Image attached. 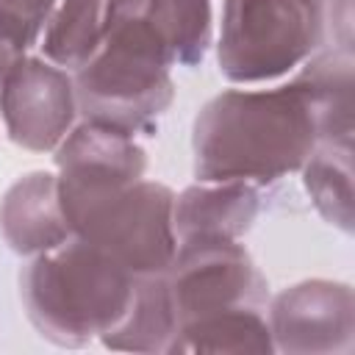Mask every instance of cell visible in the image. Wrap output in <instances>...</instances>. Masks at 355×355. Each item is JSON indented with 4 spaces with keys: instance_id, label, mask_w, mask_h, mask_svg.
<instances>
[{
    "instance_id": "cell-1",
    "label": "cell",
    "mask_w": 355,
    "mask_h": 355,
    "mask_svg": "<svg viewBox=\"0 0 355 355\" xmlns=\"http://www.w3.org/2000/svg\"><path fill=\"white\" fill-rule=\"evenodd\" d=\"M319 139L316 105L300 78L272 89H227L194 116V178L266 186L300 172Z\"/></svg>"
},
{
    "instance_id": "cell-2",
    "label": "cell",
    "mask_w": 355,
    "mask_h": 355,
    "mask_svg": "<svg viewBox=\"0 0 355 355\" xmlns=\"http://www.w3.org/2000/svg\"><path fill=\"white\" fill-rule=\"evenodd\" d=\"M133 286L136 275L80 236L31 255L19 272V300L31 324L58 347H83L114 330Z\"/></svg>"
},
{
    "instance_id": "cell-3",
    "label": "cell",
    "mask_w": 355,
    "mask_h": 355,
    "mask_svg": "<svg viewBox=\"0 0 355 355\" xmlns=\"http://www.w3.org/2000/svg\"><path fill=\"white\" fill-rule=\"evenodd\" d=\"M324 25L322 0H222L219 72L239 86L272 83L319 53Z\"/></svg>"
},
{
    "instance_id": "cell-4",
    "label": "cell",
    "mask_w": 355,
    "mask_h": 355,
    "mask_svg": "<svg viewBox=\"0 0 355 355\" xmlns=\"http://www.w3.org/2000/svg\"><path fill=\"white\" fill-rule=\"evenodd\" d=\"M175 191L158 180H136L89 208L69 225L72 233L105 252L130 275H161L178 252L172 222Z\"/></svg>"
},
{
    "instance_id": "cell-5",
    "label": "cell",
    "mask_w": 355,
    "mask_h": 355,
    "mask_svg": "<svg viewBox=\"0 0 355 355\" xmlns=\"http://www.w3.org/2000/svg\"><path fill=\"white\" fill-rule=\"evenodd\" d=\"M72 80L83 119L130 136L150 133L175 100L172 69L111 42H103Z\"/></svg>"
},
{
    "instance_id": "cell-6",
    "label": "cell",
    "mask_w": 355,
    "mask_h": 355,
    "mask_svg": "<svg viewBox=\"0 0 355 355\" xmlns=\"http://www.w3.org/2000/svg\"><path fill=\"white\" fill-rule=\"evenodd\" d=\"M178 313V327L191 319L236 308H266L269 286L239 241L178 244L164 272Z\"/></svg>"
},
{
    "instance_id": "cell-7",
    "label": "cell",
    "mask_w": 355,
    "mask_h": 355,
    "mask_svg": "<svg viewBox=\"0 0 355 355\" xmlns=\"http://www.w3.org/2000/svg\"><path fill=\"white\" fill-rule=\"evenodd\" d=\"M214 39V0H111L105 39L166 69L202 64Z\"/></svg>"
},
{
    "instance_id": "cell-8",
    "label": "cell",
    "mask_w": 355,
    "mask_h": 355,
    "mask_svg": "<svg viewBox=\"0 0 355 355\" xmlns=\"http://www.w3.org/2000/svg\"><path fill=\"white\" fill-rule=\"evenodd\" d=\"M53 153L58 194L69 222L92 202L141 180L147 172V153L136 136L89 119L75 122Z\"/></svg>"
},
{
    "instance_id": "cell-9",
    "label": "cell",
    "mask_w": 355,
    "mask_h": 355,
    "mask_svg": "<svg viewBox=\"0 0 355 355\" xmlns=\"http://www.w3.org/2000/svg\"><path fill=\"white\" fill-rule=\"evenodd\" d=\"M275 352L347 355L355 338V297L341 280H302L266 302Z\"/></svg>"
},
{
    "instance_id": "cell-10",
    "label": "cell",
    "mask_w": 355,
    "mask_h": 355,
    "mask_svg": "<svg viewBox=\"0 0 355 355\" xmlns=\"http://www.w3.org/2000/svg\"><path fill=\"white\" fill-rule=\"evenodd\" d=\"M0 119L17 147L55 150L78 119L72 72L42 55H28L0 86Z\"/></svg>"
},
{
    "instance_id": "cell-11",
    "label": "cell",
    "mask_w": 355,
    "mask_h": 355,
    "mask_svg": "<svg viewBox=\"0 0 355 355\" xmlns=\"http://www.w3.org/2000/svg\"><path fill=\"white\" fill-rule=\"evenodd\" d=\"M261 214V186L244 180H197L175 194L178 244L239 241Z\"/></svg>"
},
{
    "instance_id": "cell-12",
    "label": "cell",
    "mask_w": 355,
    "mask_h": 355,
    "mask_svg": "<svg viewBox=\"0 0 355 355\" xmlns=\"http://www.w3.org/2000/svg\"><path fill=\"white\" fill-rule=\"evenodd\" d=\"M0 236L11 252L28 258L75 236L53 172H28L6 189L0 200Z\"/></svg>"
},
{
    "instance_id": "cell-13",
    "label": "cell",
    "mask_w": 355,
    "mask_h": 355,
    "mask_svg": "<svg viewBox=\"0 0 355 355\" xmlns=\"http://www.w3.org/2000/svg\"><path fill=\"white\" fill-rule=\"evenodd\" d=\"M178 336V313L166 288V277L141 275L133 286V300L125 316L100 341L125 352H169Z\"/></svg>"
},
{
    "instance_id": "cell-14",
    "label": "cell",
    "mask_w": 355,
    "mask_h": 355,
    "mask_svg": "<svg viewBox=\"0 0 355 355\" xmlns=\"http://www.w3.org/2000/svg\"><path fill=\"white\" fill-rule=\"evenodd\" d=\"M111 0H58L39 33V53L50 64L75 72L103 44Z\"/></svg>"
},
{
    "instance_id": "cell-15",
    "label": "cell",
    "mask_w": 355,
    "mask_h": 355,
    "mask_svg": "<svg viewBox=\"0 0 355 355\" xmlns=\"http://www.w3.org/2000/svg\"><path fill=\"white\" fill-rule=\"evenodd\" d=\"M175 352H275L272 330L266 322V308H236L225 313H211L202 319L183 322L169 347Z\"/></svg>"
},
{
    "instance_id": "cell-16",
    "label": "cell",
    "mask_w": 355,
    "mask_h": 355,
    "mask_svg": "<svg viewBox=\"0 0 355 355\" xmlns=\"http://www.w3.org/2000/svg\"><path fill=\"white\" fill-rule=\"evenodd\" d=\"M297 78L316 105L322 139L352 141V53L347 47L316 53L300 67Z\"/></svg>"
},
{
    "instance_id": "cell-17",
    "label": "cell",
    "mask_w": 355,
    "mask_h": 355,
    "mask_svg": "<svg viewBox=\"0 0 355 355\" xmlns=\"http://www.w3.org/2000/svg\"><path fill=\"white\" fill-rule=\"evenodd\" d=\"M302 186L319 216L352 233V141H319L302 164Z\"/></svg>"
},
{
    "instance_id": "cell-18",
    "label": "cell",
    "mask_w": 355,
    "mask_h": 355,
    "mask_svg": "<svg viewBox=\"0 0 355 355\" xmlns=\"http://www.w3.org/2000/svg\"><path fill=\"white\" fill-rule=\"evenodd\" d=\"M39 39L33 36V31L22 19H17L14 14L0 8V86L28 58V50Z\"/></svg>"
},
{
    "instance_id": "cell-19",
    "label": "cell",
    "mask_w": 355,
    "mask_h": 355,
    "mask_svg": "<svg viewBox=\"0 0 355 355\" xmlns=\"http://www.w3.org/2000/svg\"><path fill=\"white\" fill-rule=\"evenodd\" d=\"M55 3L58 0H0V8L8 11V14H14L17 19H22L33 31V36L39 39V33H42L47 17L53 14Z\"/></svg>"
}]
</instances>
